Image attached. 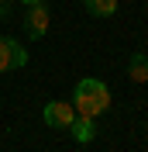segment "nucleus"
<instances>
[{
  "instance_id": "f257e3e1",
  "label": "nucleus",
  "mask_w": 148,
  "mask_h": 152,
  "mask_svg": "<svg viewBox=\"0 0 148 152\" xmlns=\"http://www.w3.org/2000/svg\"><path fill=\"white\" fill-rule=\"evenodd\" d=\"M73 111L79 118H100L103 111H110V86L96 76L79 80L73 90Z\"/></svg>"
},
{
  "instance_id": "f03ea898",
  "label": "nucleus",
  "mask_w": 148,
  "mask_h": 152,
  "mask_svg": "<svg viewBox=\"0 0 148 152\" xmlns=\"http://www.w3.org/2000/svg\"><path fill=\"white\" fill-rule=\"evenodd\" d=\"M21 66H28V48L14 38H0V73H10Z\"/></svg>"
},
{
  "instance_id": "7ed1b4c3",
  "label": "nucleus",
  "mask_w": 148,
  "mask_h": 152,
  "mask_svg": "<svg viewBox=\"0 0 148 152\" xmlns=\"http://www.w3.org/2000/svg\"><path fill=\"white\" fill-rule=\"evenodd\" d=\"M41 118H45L48 128H59V132H69V124L76 121V111L73 104H65V100H48L45 111H41Z\"/></svg>"
},
{
  "instance_id": "20e7f679",
  "label": "nucleus",
  "mask_w": 148,
  "mask_h": 152,
  "mask_svg": "<svg viewBox=\"0 0 148 152\" xmlns=\"http://www.w3.org/2000/svg\"><path fill=\"white\" fill-rule=\"evenodd\" d=\"M48 24H52V14H48L45 4L28 7V14H24V31H28V38H45Z\"/></svg>"
},
{
  "instance_id": "39448f33",
  "label": "nucleus",
  "mask_w": 148,
  "mask_h": 152,
  "mask_svg": "<svg viewBox=\"0 0 148 152\" xmlns=\"http://www.w3.org/2000/svg\"><path fill=\"white\" fill-rule=\"evenodd\" d=\"M69 135H73L79 145L93 142V138H96V118H79V114H76V121L69 124Z\"/></svg>"
},
{
  "instance_id": "423d86ee",
  "label": "nucleus",
  "mask_w": 148,
  "mask_h": 152,
  "mask_svg": "<svg viewBox=\"0 0 148 152\" xmlns=\"http://www.w3.org/2000/svg\"><path fill=\"white\" fill-rule=\"evenodd\" d=\"M128 80L131 83H148V56L145 52H134L128 59Z\"/></svg>"
},
{
  "instance_id": "0eeeda50",
  "label": "nucleus",
  "mask_w": 148,
  "mask_h": 152,
  "mask_svg": "<svg viewBox=\"0 0 148 152\" xmlns=\"http://www.w3.org/2000/svg\"><path fill=\"white\" fill-rule=\"evenodd\" d=\"M83 7L93 18H114L117 14V0H83Z\"/></svg>"
},
{
  "instance_id": "6e6552de",
  "label": "nucleus",
  "mask_w": 148,
  "mask_h": 152,
  "mask_svg": "<svg viewBox=\"0 0 148 152\" xmlns=\"http://www.w3.org/2000/svg\"><path fill=\"white\" fill-rule=\"evenodd\" d=\"M24 7H35V4H45V0H21Z\"/></svg>"
},
{
  "instance_id": "1a4fd4ad",
  "label": "nucleus",
  "mask_w": 148,
  "mask_h": 152,
  "mask_svg": "<svg viewBox=\"0 0 148 152\" xmlns=\"http://www.w3.org/2000/svg\"><path fill=\"white\" fill-rule=\"evenodd\" d=\"M4 4H7V0H0V14H7V7H4Z\"/></svg>"
},
{
  "instance_id": "9d476101",
  "label": "nucleus",
  "mask_w": 148,
  "mask_h": 152,
  "mask_svg": "<svg viewBox=\"0 0 148 152\" xmlns=\"http://www.w3.org/2000/svg\"><path fill=\"white\" fill-rule=\"evenodd\" d=\"M145 132H148V121H145Z\"/></svg>"
}]
</instances>
